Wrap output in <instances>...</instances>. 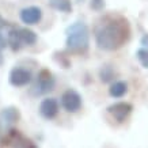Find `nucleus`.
Masks as SVG:
<instances>
[{
    "label": "nucleus",
    "mask_w": 148,
    "mask_h": 148,
    "mask_svg": "<svg viewBox=\"0 0 148 148\" xmlns=\"http://www.w3.org/2000/svg\"><path fill=\"white\" fill-rule=\"evenodd\" d=\"M130 33V23L124 15L118 12L105 14L94 27L95 44L101 50L114 52L129 41Z\"/></svg>",
    "instance_id": "1"
},
{
    "label": "nucleus",
    "mask_w": 148,
    "mask_h": 148,
    "mask_svg": "<svg viewBox=\"0 0 148 148\" xmlns=\"http://www.w3.org/2000/svg\"><path fill=\"white\" fill-rule=\"evenodd\" d=\"M90 49V30L82 21L71 23L65 29V52L83 56Z\"/></svg>",
    "instance_id": "2"
},
{
    "label": "nucleus",
    "mask_w": 148,
    "mask_h": 148,
    "mask_svg": "<svg viewBox=\"0 0 148 148\" xmlns=\"http://www.w3.org/2000/svg\"><path fill=\"white\" fill-rule=\"evenodd\" d=\"M38 40L37 34L29 27H18L14 25L8 32H7V45L14 50L19 52L23 46H32Z\"/></svg>",
    "instance_id": "3"
},
{
    "label": "nucleus",
    "mask_w": 148,
    "mask_h": 148,
    "mask_svg": "<svg viewBox=\"0 0 148 148\" xmlns=\"http://www.w3.org/2000/svg\"><path fill=\"white\" fill-rule=\"evenodd\" d=\"M54 86H56V80H54L53 73L49 69L44 68L38 72L36 80H34L32 88H30V95L41 97V95L49 94L50 91L54 90Z\"/></svg>",
    "instance_id": "4"
},
{
    "label": "nucleus",
    "mask_w": 148,
    "mask_h": 148,
    "mask_svg": "<svg viewBox=\"0 0 148 148\" xmlns=\"http://www.w3.org/2000/svg\"><path fill=\"white\" fill-rule=\"evenodd\" d=\"M5 147H11V148H38L34 141L32 139L26 137L25 135H22L18 129H11L7 135L0 139V148H5Z\"/></svg>",
    "instance_id": "5"
},
{
    "label": "nucleus",
    "mask_w": 148,
    "mask_h": 148,
    "mask_svg": "<svg viewBox=\"0 0 148 148\" xmlns=\"http://www.w3.org/2000/svg\"><path fill=\"white\" fill-rule=\"evenodd\" d=\"M21 120V112L15 106H7L0 110V139H3L14 125Z\"/></svg>",
    "instance_id": "6"
},
{
    "label": "nucleus",
    "mask_w": 148,
    "mask_h": 148,
    "mask_svg": "<svg viewBox=\"0 0 148 148\" xmlns=\"http://www.w3.org/2000/svg\"><path fill=\"white\" fill-rule=\"evenodd\" d=\"M33 80V73L30 69L23 67H14L10 71L8 82L14 87H25Z\"/></svg>",
    "instance_id": "7"
},
{
    "label": "nucleus",
    "mask_w": 148,
    "mask_h": 148,
    "mask_svg": "<svg viewBox=\"0 0 148 148\" xmlns=\"http://www.w3.org/2000/svg\"><path fill=\"white\" fill-rule=\"evenodd\" d=\"M61 106L68 113H76L82 108V95L73 88H68L61 95Z\"/></svg>",
    "instance_id": "8"
},
{
    "label": "nucleus",
    "mask_w": 148,
    "mask_h": 148,
    "mask_svg": "<svg viewBox=\"0 0 148 148\" xmlns=\"http://www.w3.org/2000/svg\"><path fill=\"white\" fill-rule=\"evenodd\" d=\"M106 110H108V113L118 124H122L128 118V116L132 113L133 106L128 102H116V103H113V105H110Z\"/></svg>",
    "instance_id": "9"
},
{
    "label": "nucleus",
    "mask_w": 148,
    "mask_h": 148,
    "mask_svg": "<svg viewBox=\"0 0 148 148\" xmlns=\"http://www.w3.org/2000/svg\"><path fill=\"white\" fill-rule=\"evenodd\" d=\"M19 18L26 25H37L42 19V10L37 5H30L25 7L19 12Z\"/></svg>",
    "instance_id": "10"
},
{
    "label": "nucleus",
    "mask_w": 148,
    "mask_h": 148,
    "mask_svg": "<svg viewBox=\"0 0 148 148\" xmlns=\"http://www.w3.org/2000/svg\"><path fill=\"white\" fill-rule=\"evenodd\" d=\"M58 113V102L54 98H45L40 105V114L45 120H53Z\"/></svg>",
    "instance_id": "11"
},
{
    "label": "nucleus",
    "mask_w": 148,
    "mask_h": 148,
    "mask_svg": "<svg viewBox=\"0 0 148 148\" xmlns=\"http://www.w3.org/2000/svg\"><path fill=\"white\" fill-rule=\"evenodd\" d=\"M126 92H128V83L124 80L114 82V83L110 86V88H109V94H110V97H113V98H121Z\"/></svg>",
    "instance_id": "12"
},
{
    "label": "nucleus",
    "mask_w": 148,
    "mask_h": 148,
    "mask_svg": "<svg viewBox=\"0 0 148 148\" xmlns=\"http://www.w3.org/2000/svg\"><path fill=\"white\" fill-rule=\"evenodd\" d=\"M114 77H116V71L112 65H103L99 69V79L102 83H110L114 80Z\"/></svg>",
    "instance_id": "13"
},
{
    "label": "nucleus",
    "mask_w": 148,
    "mask_h": 148,
    "mask_svg": "<svg viewBox=\"0 0 148 148\" xmlns=\"http://www.w3.org/2000/svg\"><path fill=\"white\" fill-rule=\"evenodd\" d=\"M49 4L52 8L57 10L60 12H71L72 11L71 0H49Z\"/></svg>",
    "instance_id": "14"
},
{
    "label": "nucleus",
    "mask_w": 148,
    "mask_h": 148,
    "mask_svg": "<svg viewBox=\"0 0 148 148\" xmlns=\"http://www.w3.org/2000/svg\"><path fill=\"white\" fill-rule=\"evenodd\" d=\"M53 60L56 63L63 68H69L71 67V60L68 57V53L67 52H54L53 53Z\"/></svg>",
    "instance_id": "15"
},
{
    "label": "nucleus",
    "mask_w": 148,
    "mask_h": 148,
    "mask_svg": "<svg viewBox=\"0 0 148 148\" xmlns=\"http://www.w3.org/2000/svg\"><path fill=\"white\" fill-rule=\"evenodd\" d=\"M136 57L139 60V63L141 64V67L148 69V49L145 48H140L136 52Z\"/></svg>",
    "instance_id": "16"
},
{
    "label": "nucleus",
    "mask_w": 148,
    "mask_h": 148,
    "mask_svg": "<svg viewBox=\"0 0 148 148\" xmlns=\"http://www.w3.org/2000/svg\"><path fill=\"white\" fill-rule=\"evenodd\" d=\"M105 5H106L105 0H91L90 1V7L94 11H102L105 8Z\"/></svg>",
    "instance_id": "17"
},
{
    "label": "nucleus",
    "mask_w": 148,
    "mask_h": 148,
    "mask_svg": "<svg viewBox=\"0 0 148 148\" xmlns=\"http://www.w3.org/2000/svg\"><path fill=\"white\" fill-rule=\"evenodd\" d=\"M5 46H7L5 37L1 34V32H0V65L4 63V57H3V49H5Z\"/></svg>",
    "instance_id": "18"
},
{
    "label": "nucleus",
    "mask_w": 148,
    "mask_h": 148,
    "mask_svg": "<svg viewBox=\"0 0 148 148\" xmlns=\"http://www.w3.org/2000/svg\"><path fill=\"white\" fill-rule=\"evenodd\" d=\"M12 26H14V23L8 22L7 19H4L1 15H0V32H1V30H4V29L5 30H10Z\"/></svg>",
    "instance_id": "19"
},
{
    "label": "nucleus",
    "mask_w": 148,
    "mask_h": 148,
    "mask_svg": "<svg viewBox=\"0 0 148 148\" xmlns=\"http://www.w3.org/2000/svg\"><path fill=\"white\" fill-rule=\"evenodd\" d=\"M140 44L143 45V48L148 49V34H144V36L141 37V40H140Z\"/></svg>",
    "instance_id": "20"
}]
</instances>
